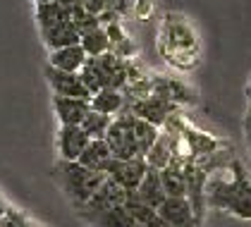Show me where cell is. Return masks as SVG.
<instances>
[{
  "mask_svg": "<svg viewBox=\"0 0 251 227\" xmlns=\"http://www.w3.org/2000/svg\"><path fill=\"white\" fill-rule=\"evenodd\" d=\"M134 10V0H108V12H113L117 17H125Z\"/></svg>",
  "mask_w": 251,
  "mask_h": 227,
  "instance_id": "obj_32",
  "label": "cell"
},
{
  "mask_svg": "<svg viewBox=\"0 0 251 227\" xmlns=\"http://www.w3.org/2000/svg\"><path fill=\"white\" fill-rule=\"evenodd\" d=\"M151 94L175 103L179 110L187 108V105H194V103L199 101V98H196V91H194L184 79L168 76V75H151Z\"/></svg>",
  "mask_w": 251,
  "mask_h": 227,
  "instance_id": "obj_5",
  "label": "cell"
},
{
  "mask_svg": "<svg viewBox=\"0 0 251 227\" xmlns=\"http://www.w3.org/2000/svg\"><path fill=\"white\" fill-rule=\"evenodd\" d=\"M132 196H136L139 201H144V203L158 208V206L168 199V196H165V189H163V182H160V172L153 170V168H149L146 175H144V179H141V184L136 187V191Z\"/></svg>",
  "mask_w": 251,
  "mask_h": 227,
  "instance_id": "obj_18",
  "label": "cell"
},
{
  "mask_svg": "<svg viewBox=\"0 0 251 227\" xmlns=\"http://www.w3.org/2000/svg\"><path fill=\"white\" fill-rule=\"evenodd\" d=\"M34 2H36V5H41V2H50V0H34Z\"/></svg>",
  "mask_w": 251,
  "mask_h": 227,
  "instance_id": "obj_39",
  "label": "cell"
},
{
  "mask_svg": "<svg viewBox=\"0 0 251 227\" xmlns=\"http://www.w3.org/2000/svg\"><path fill=\"white\" fill-rule=\"evenodd\" d=\"M89 103H91V110L110 115V117H117V115H122L127 110V98L117 89H100L98 94L91 96Z\"/></svg>",
  "mask_w": 251,
  "mask_h": 227,
  "instance_id": "obj_20",
  "label": "cell"
},
{
  "mask_svg": "<svg viewBox=\"0 0 251 227\" xmlns=\"http://www.w3.org/2000/svg\"><path fill=\"white\" fill-rule=\"evenodd\" d=\"M227 172L230 177H225L223 170L208 177L206 203L208 208L225 210L242 220H251V177L244 172L239 160H232Z\"/></svg>",
  "mask_w": 251,
  "mask_h": 227,
  "instance_id": "obj_1",
  "label": "cell"
},
{
  "mask_svg": "<svg viewBox=\"0 0 251 227\" xmlns=\"http://www.w3.org/2000/svg\"><path fill=\"white\" fill-rule=\"evenodd\" d=\"M158 50L177 70H184V72L192 70L199 62V38L194 26L182 15L168 12L160 26Z\"/></svg>",
  "mask_w": 251,
  "mask_h": 227,
  "instance_id": "obj_2",
  "label": "cell"
},
{
  "mask_svg": "<svg viewBox=\"0 0 251 227\" xmlns=\"http://www.w3.org/2000/svg\"><path fill=\"white\" fill-rule=\"evenodd\" d=\"M208 172L203 170L201 165L196 163H184V179H187V199L192 203V210L199 220V225L203 223V215H206V184H208Z\"/></svg>",
  "mask_w": 251,
  "mask_h": 227,
  "instance_id": "obj_8",
  "label": "cell"
},
{
  "mask_svg": "<svg viewBox=\"0 0 251 227\" xmlns=\"http://www.w3.org/2000/svg\"><path fill=\"white\" fill-rule=\"evenodd\" d=\"M89 60V55L84 53L81 46H67V48H58L48 53V65L55 67L60 72H79L84 67V62Z\"/></svg>",
  "mask_w": 251,
  "mask_h": 227,
  "instance_id": "obj_16",
  "label": "cell"
},
{
  "mask_svg": "<svg viewBox=\"0 0 251 227\" xmlns=\"http://www.w3.org/2000/svg\"><path fill=\"white\" fill-rule=\"evenodd\" d=\"M58 2H60V7H62V10H65L70 17H72L77 10H84V0H58Z\"/></svg>",
  "mask_w": 251,
  "mask_h": 227,
  "instance_id": "obj_35",
  "label": "cell"
},
{
  "mask_svg": "<svg viewBox=\"0 0 251 227\" xmlns=\"http://www.w3.org/2000/svg\"><path fill=\"white\" fill-rule=\"evenodd\" d=\"M146 170H149V165H146L144 158H132V160H117V158H113V160L105 165L103 172H105L113 182H117L127 194H134L136 187L141 184Z\"/></svg>",
  "mask_w": 251,
  "mask_h": 227,
  "instance_id": "obj_7",
  "label": "cell"
},
{
  "mask_svg": "<svg viewBox=\"0 0 251 227\" xmlns=\"http://www.w3.org/2000/svg\"><path fill=\"white\" fill-rule=\"evenodd\" d=\"M113 125V117L110 115H103V113H96V110H89L86 117L81 120V129L89 139H105L108 134V127Z\"/></svg>",
  "mask_w": 251,
  "mask_h": 227,
  "instance_id": "obj_28",
  "label": "cell"
},
{
  "mask_svg": "<svg viewBox=\"0 0 251 227\" xmlns=\"http://www.w3.org/2000/svg\"><path fill=\"white\" fill-rule=\"evenodd\" d=\"M110 160H113V153L108 149L105 139H91L86 144L84 153L79 155L77 163H81L84 168H89V170H94V172H103Z\"/></svg>",
  "mask_w": 251,
  "mask_h": 227,
  "instance_id": "obj_21",
  "label": "cell"
},
{
  "mask_svg": "<svg viewBox=\"0 0 251 227\" xmlns=\"http://www.w3.org/2000/svg\"><path fill=\"white\" fill-rule=\"evenodd\" d=\"M247 94H249V103H251V81H249V89H247Z\"/></svg>",
  "mask_w": 251,
  "mask_h": 227,
  "instance_id": "obj_38",
  "label": "cell"
},
{
  "mask_svg": "<svg viewBox=\"0 0 251 227\" xmlns=\"http://www.w3.org/2000/svg\"><path fill=\"white\" fill-rule=\"evenodd\" d=\"M105 172H94L89 168H84L81 163H70V160H60L55 168V179H58L60 189L65 191V196L70 199V203L75 206V210L81 208L96 189L105 182Z\"/></svg>",
  "mask_w": 251,
  "mask_h": 227,
  "instance_id": "obj_3",
  "label": "cell"
},
{
  "mask_svg": "<svg viewBox=\"0 0 251 227\" xmlns=\"http://www.w3.org/2000/svg\"><path fill=\"white\" fill-rule=\"evenodd\" d=\"M0 227H39L24 210L15 208V206H7L5 213L0 215Z\"/></svg>",
  "mask_w": 251,
  "mask_h": 227,
  "instance_id": "obj_30",
  "label": "cell"
},
{
  "mask_svg": "<svg viewBox=\"0 0 251 227\" xmlns=\"http://www.w3.org/2000/svg\"><path fill=\"white\" fill-rule=\"evenodd\" d=\"M144 160H146V165L153 168V170L168 168V165L173 163V139H170V134L160 132V136L155 139V144L146 151Z\"/></svg>",
  "mask_w": 251,
  "mask_h": 227,
  "instance_id": "obj_25",
  "label": "cell"
},
{
  "mask_svg": "<svg viewBox=\"0 0 251 227\" xmlns=\"http://www.w3.org/2000/svg\"><path fill=\"white\" fill-rule=\"evenodd\" d=\"M153 12V0H134V15L139 19H149Z\"/></svg>",
  "mask_w": 251,
  "mask_h": 227,
  "instance_id": "obj_33",
  "label": "cell"
},
{
  "mask_svg": "<svg viewBox=\"0 0 251 227\" xmlns=\"http://www.w3.org/2000/svg\"><path fill=\"white\" fill-rule=\"evenodd\" d=\"M160 172V182L165 196H187V179H184V163L173 160L168 168H163Z\"/></svg>",
  "mask_w": 251,
  "mask_h": 227,
  "instance_id": "obj_23",
  "label": "cell"
},
{
  "mask_svg": "<svg viewBox=\"0 0 251 227\" xmlns=\"http://www.w3.org/2000/svg\"><path fill=\"white\" fill-rule=\"evenodd\" d=\"M84 10L91 12V15H96V17H100L108 10V0H84Z\"/></svg>",
  "mask_w": 251,
  "mask_h": 227,
  "instance_id": "obj_34",
  "label": "cell"
},
{
  "mask_svg": "<svg viewBox=\"0 0 251 227\" xmlns=\"http://www.w3.org/2000/svg\"><path fill=\"white\" fill-rule=\"evenodd\" d=\"M7 206H10V203L5 201V196H2V191H0V215L5 213V208H7Z\"/></svg>",
  "mask_w": 251,
  "mask_h": 227,
  "instance_id": "obj_37",
  "label": "cell"
},
{
  "mask_svg": "<svg viewBox=\"0 0 251 227\" xmlns=\"http://www.w3.org/2000/svg\"><path fill=\"white\" fill-rule=\"evenodd\" d=\"M105 144L113 153V158L117 160H132V158H144V153L136 144L134 134L129 129V125L117 115L113 117V125L108 127V134H105Z\"/></svg>",
  "mask_w": 251,
  "mask_h": 227,
  "instance_id": "obj_4",
  "label": "cell"
},
{
  "mask_svg": "<svg viewBox=\"0 0 251 227\" xmlns=\"http://www.w3.org/2000/svg\"><path fill=\"white\" fill-rule=\"evenodd\" d=\"M70 15L60 7L58 0H50V2H41L36 5V24H39L41 31H48L53 26H58L62 22H67Z\"/></svg>",
  "mask_w": 251,
  "mask_h": 227,
  "instance_id": "obj_26",
  "label": "cell"
},
{
  "mask_svg": "<svg viewBox=\"0 0 251 227\" xmlns=\"http://www.w3.org/2000/svg\"><path fill=\"white\" fill-rule=\"evenodd\" d=\"M46 79L53 96H67V98H81V101H91V94L86 91L84 81L79 72H60L55 67H46Z\"/></svg>",
  "mask_w": 251,
  "mask_h": 227,
  "instance_id": "obj_10",
  "label": "cell"
},
{
  "mask_svg": "<svg viewBox=\"0 0 251 227\" xmlns=\"http://www.w3.org/2000/svg\"><path fill=\"white\" fill-rule=\"evenodd\" d=\"M103 29H105V34H108V41H110V53H113V55L125 57V60H129V57L136 55V43H134V38L125 31L122 19H113V22H108Z\"/></svg>",
  "mask_w": 251,
  "mask_h": 227,
  "instance_id": "obj_15",
  "label": "cell"
},
{
  "mask_svg": "<svg viewBox=\"0 0 251 227\" xmlns=\"http://www.w3.org/2000/svg\"><path fill=\"white\" fill-rule=\"evenodd\" d=\"M125 208H127V213H129L141 227H165V223H163V218H160L158 208L149 206V203H144V201H139V199L132 196V194L127 196Z\"/></svg>",
  "mask_w": 251,
  "mask_h": 227,
  "instance_id": "obj_24",
  "label": "cell"
},
{
  "mask_svg": "<svg viewBox=\"0 0 251 227\" xmlns=\"http://www.w3.org/2000/svg\"><path fill=\"white\" fill-rule=\"evenodd\" d=\"M89 141H91V139L84 134V129H81L79 125H60V129H58L60 160H70V163L79 160V155L84 153Z\"/></svg>",
  "mask_w": 251,
  "mask_h": 227,
  "instance_id": "obj_13",
  "label": "cell"
},
{
  "mask_svg": "<svg viewBox=\"0 0 251 227\" xmlns=\"http://www.w3.org/2000/svg\"><path fill=\"white\" fill-rule=\"evenodd\" d=\"M120 117L129 125V129H132V134H134L139 149H141V153L146 155V151L153 146L155 139L160 136V129H158L155 125H151V122H146V120H141V117H136V115H132V113H122Z\"/></svg>",
  "mask_w": 251,
  "mask_h": 227,
  "instance_id": "obj_22",
  "label": "cell"
},
{
  "mask_svg": "<svg viewBox=\"0 0 251 227\" xmlns=\"http://www.w3.org/2000/svg\"><path fill=\"white\" fill-rule=\"evenodd\" d=\"M177 110H179V108H177L175 103H170V101H165V98H160V96H155V94H149V96H144V98L132 101L125 113L136 115V117L151 122V125H155V127L160 129V127L168 122V117L173 113H177Z\"/></svg>",
  "mask_w": 251,
  "mask_h": 227,
  "instance_id": "obj_6",
  "label": "cell"
},
{
  "mask_svg": "<svg viewBox=\"0 0 251 227\" xmlns=\"http://www.w3.org/2000/svg\"><path fill=\"white\" fill-rule=\"evenodd\" d=\"M244 132H247V141H249V149H251V103L247 108V117H244Z\"/></svg>",
  "mask_w": 251,
  "mask_h": 227,
  "instance_id": "obj_36",
  "label": "cell"
},
{
  "mask_svg": "<svg viewBox=\"0 0 251 227\" xmlns=\"http://www.w3.org/2000/svg\"><path fill=\"white\" fill-rule=\"evenodd\" d=\"M158 213H160L165 227H201L187 196H168L158 206Z\"/></svg>",
  "mask_w": 251,
  "mask_h": 227,
  "instance_id": "obj_11",
  "label": "cell"
},
{
  "mask_svg": "<svg viewBox=\"0 0 251 227\" xmlns=\"http://www.w3.org/2000/svg\"><path fill=\"white\" fill-rule=\"evenodd\" d=\"M89 227H141L134 218L127 213L125 206H115L103 213H91V215H79Z\"/></svg>",
  "mask_w": 251,
  "mask_h": 227,
  "instance_id": "obj_17",
  "label": "cell"
},
{
  "mask_svg": "<svg viewBox=\"0 0 251 227\" xmlns=\"http://www.w3.org/2000/svg\"><path fill=\"white\" fill-rule=\"evenodd\" d=\"M127 196H129V194L122 189L117 182H113L110 177H105V182L96 189V194H94L81 208H77V215H91V213L110 210V208H115V206H125Z\"/></svg>",
  "mask_w": 251,
  "mask_h": 227,
  "instance_id": "obj_9",
  "label": "cell"
},
{
  "mask_svg": "<svg viewBox=\"0 0 251 227\" xmlns=\"http://www.w3.org/2000/svg\"><path fill=\"white\" fill-rule=\"evenodd\" d=\"M98 72H100V81L103 89H117L122 91L127 86V60L117 57L113 53H103V55L94 57Z\"/></svg>",
  "mask_w": 251,
  "mask_h": 227,
  "instance_id": "obj_12",
  "label": "cell"
},
{
  "mask_svg": "<svg viewBox=\"0 0 251 227\" xmlns=\"http://www.w3.org/2000/svg\"><path fill=\"white\" fill-rule=\"evenodd\" d=\"M79 46L84 48V53L89 57H98V55H103V53H110V41H108V34H105L103 26L84 34L81 41H79Z\"/></svg>",
  "mask_w": 251,
  "mask_h": 227,
  "instance_id": "obj_27",
  "label": "cell"
},
{
  "mask_svg": "<svg viewBox=\"0 0 251 227\" xmlns=\"http://www.w3.org/2000/svg\"><path fill=\"white\" fill-rule=\"evenodd\" d=\"M79 76H81V81H84V86H86V91L94 96L98 94L100 89H103V81H100V72H98L96 62H94V57H89L86 62H84V67L79 70Z\"/></svg>",
  "mask_w": 251,
  "mask_h": 227,
  "instance_id": "obj_29",
  "label": "cell"
},
{
  "mask_svg": "<svg viewBox=\"0 0 251 227\" xmlns=\"http://www.w3.org/2000/svg\"><path fill=\"white\" fill-rule=\"evenodd\" d=\"M70 19H72V24L77 26L79 36H84V34H89V31H94V29L100 26V19H98L96 15H91V12H86V10H77Z\"/></svg>",
  "mask_w": 251,
  "mask_h": 227,
  "instance_id": "obj_31",
  "label": "cell"
},
{
  "mask_svg": "<svg viewBox=\"0 0 251 227\" xmlns=\"http://www.w3.org/2000/svg\"><path fill=\"white\" fill-rule=\"evenodd\" d=\"M53 110L60 125H81V120L91 110L89 101L81 98H67V96H53Z\"/></svg>",
  "mask_w": 251,
  "mask_h": 227,
  "instance_id": "obj_14",
  "label": "cell"
},
{
  "mask_svg": "<svg viewBox=\"0 0 251 227\" xmlns=\"http://www.w3.org/2000/svg\"><path fill=\"white\" fill-rule=\"evenodd\" d=\"M41 38H43L48 53H50V50H58V48H67V46H77L79 41H81L77 26L72 24V19L62 22V24L48 29V31H41Z\"/></svg>",
  "mask_w": 251,
  "mask_h": 227,
  "instance_id": "obj_19",
  "label": "cell"
}]
</instances>
